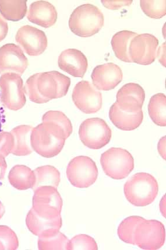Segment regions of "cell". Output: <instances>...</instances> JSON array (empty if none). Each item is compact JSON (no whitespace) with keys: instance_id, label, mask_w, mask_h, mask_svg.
Returning a JSON list of instances; mask_svg holds the SVG:
<instances>
[{"instance_id":"obj_13","label":"cell","mask_w":166,"mask_h":250,"mask_svg":"<svg viewBox=\"0 0 166 250\" xmlns=\"http://www.w3.org/2000/svg\"><path fill=\"white\" fill-rule=\"evenodd\" d=\"M16 41L23 51L31 56L42 54L48 45L45 33L31 25L20 28L17 33Z\"/></svg>"},{"instance_id":"obj_32","label":"cell","mask_w":166,"mask_h":250,"mask_svg":"<svg viewBox=\"0 0 166 250\" xmlns=\"http://www.w3.org/2000/svg\"><path fill=\"white\" fill-rule=\"evenodd\" d=\"M18 247L16 233L7 226H0V250H16Z\"/></svg>"},{"instance_id":"obj_6","label":"cell","mask_w":166,"mask_h":250,"mask_svg":"<svg viewBox=\"0 0 166 250\" xmlns=\"http://www.w3.org/2000/svg\"><path fill=\"white\" fill-rule=\"evenodd\" d=\"M79 136L85 146L97 150L106 146L111 142L112 132L103 119L89 118L80 125Z\"/></svg>"},{"instance_id":"obj_36","label":"cell","mask_w":166,"mask_h":250,"mask_svg":"<svg viewBox=\"0 0 166 250\" xmlns=\"http://www.w3.org/2000/svg\"><path fill=\"white\" fill-rule=\"evenodd\" d=\"M8 32V23L1 16H0V42L7 37Z\"/></svg>"},{"instance_id":"obj_40","label":"cell","mask_w":166,"mask_h":250,"mask_svg":"<svg viewBox=\"0 0 166 250\" xmlns=\"http://www.w3.org/2000/svg\"><path fill=\"white\" fill-rule=\"evenodd\" d=\"M5 212V207L1 202H0V219H1L2 218V216H4Z\"/></svg>"},{"instance_id":"obj_14","label":"cell","mask_w":166,"mask_h":250,"mask_svg":"<svg viewBox=\"0 0 166 250\" xmlns=\"http://www.w3.org/2000/svg\"><path fill=\"white\" fill-rule=\"evenodd\" d=\"M29 62L20 47L7 43L0 47V74L16 73L21 76Z\"/></svg>"},{"instance_id":"obj_26","label":"cell","mask_w":166,"mask_h":250,"mask_svg":"<svg viewBox=\"0 0 166 250\" xmlns=\"http://www.w3.org/2000/svg\"><path fill=\"white\" fill-rule=\"evenodd\" d=\"M166 97L164 94H156L150 98L148 112L153 123L158 126H166Z\"/></svg>"},{"instance_id":"obj_22","label":"cell","mask_w":166,"mask_h":250,"mask_svg":"<svg viewBox=\"0 0 166 250\" xmlns=\"http://www.w3.org/2000/svg\"><path fill=\"white\" fill-rule=\"evenodd\" d=\"M11 185L20 190L33 189L36 183L35 172L28 167L17 165L11 169L8 174Z\"/></svg>"},{"instance_id":"obj_23","label":"cell","mask_w":166,"mask_h":250,"mask_svg":"<svg viewBox=\"0 0 166 250\" xmlns=\"http://www.w3.org/2000/svg\"><path fill=\"white\" fill-rule=\"evenodd\" d=\"M137 33L130 31H121L112 37L111 41L114 55L119 60L126 62H132L129 55V46L133 38Z\"/></svg>"},{"instance_id":"obj_11","label":"cell","mask_w":166,"mask_h":250,"mask_svg":"<svg viewBox=\"0 0 166 250\" xmlns=\"http://www.w3.org/2000/svg\"><path fill=\"white\" fill-rule=\"evenodd\" d=\"M72 100L77 108L86 114H94L102 107V93L86 80L77 83L73 91Z\"/></svg>"},{"instance_id":"obj_38","label":"cell","mask_w":166,"mask_h":250,"mask_svg":"<svg viewBox=\"0 0 166 250\" xmlns=\"http://www.w3.org/2000/svg\"><path fill=\"white\" fill-rule=\"evenodd\" d=\"M7 168V164L5 158L0 156V180L4 179L6 170Z\"/></svg>"},{"instance_id":"obj_17","label":"cell","mask_w":166,"mask_h":250,"mask_svg":"<svg viewBox=\"0 0 166 250\" xmlns=\"http://www.w3.org/2000/svg\"><path fill=\"white\" fill-rule=\"evenodd\" d=\"M60 69L74 77L83 78L88 67L87 57L81 51L68 49L62 52L58 59Z\"/></svg>"},{"instance_id":"obj_8","label":"cell","mask_w":166,"mask_h":250,"mask_svg":"<svg viewBox=\"0 0 166 250\" xmlns=\"http://www.w3.org/2000/svg\"><path fill=\"white\" fill-rule=\"evenodd\" d=\"M166 230L164 224L157 220H145L136 226L133 243L143 250H155L164 246Z\"/></svg>"},{"instance_id":"obj_33","label":"cell","mask_w":166,"mask_h":250,"mask_svg":"<svg viewBox=\"0 0 166 250\" xmlns=\"http://www.w3.org/2000/svg\"><path fill=\"white\" fill-rule=\"evenodd\" d=\"M38 74L39 73L34 74L26 80L24 87L25 94H27L29 100L32 102L40 104L47 103L49 102L50 100L41 96L38 90L37 80Z\"/></svg>"},{"instance_id":"obj_4","label":"cell","mask_w":166,"mask_h":250,"mask_svg":"<svg viewBox=\"0 0 166 250\" xmlns=\"http://www.w3.org/2000/svg\"><path fill=\"white\" fill-rule=\"evenodd\" d=\"M100 163L105 173L114 180L128 177L134 168V159L129 151L121 148L112 147L104 152Z\"/></svg>"},{"instance_id":"obj_35","label":"cell","mask_w":166,"mask_h":250,"mask_svg":"<svg viewBox=\"0 0 166 250\" xmlns=\"http://www.w3.org/2000/svg\"><path fill=\"white\" fill-rule=\"evenodd\" d=\"M102 4L107 9L111 10H119L121 8L124 7H129L132 4V0H120V1H105L102 0L101 1Z\"/></svg>"},{"instance_id":"obj_34","label":"cell","mask_w":166,"mask_h":250,"mask_svg":"<svg viewBox=\"0 0 166 250\" xmlns=\"http://www.w3.org/2000/svg\"><path fill=\"white\" fill-rule=\"evenodd\" d=\"M14 147V138L11 132H0V156L7 157Z\"/></svg>"},{"instance_id":"obj_15","label":"cell","mask_w":166,"mask_h":250,"mask_svg":"<svg viewBox=\"0 0 166 250\" xmlns=\"http://www.w3.org/2000/svg\"><path fill=\"white\" fill-rule=\"evenodd\" d=\"M91 79L97 90L110 91L122 82L123 71L118 65L108 62L97 65L91 74Z\"/></svg>"},{"instance_id":"obj_31","label":"cell","mask_w":166,"mask_h":250,"mask_svg":"<svg viewBox=\"0 0 166 250\" xmlns=\"http://www.w3.org/2000/svg\"><path fill=\"white\" fill-rule=\"evenodd\" d=\"M97 250L96 241L87 234H78L68 241L67 250Z\"/></svg>"},{"instance_id":"obj_41","label":"cell","mask_w":166,"mask_h":250,"mask_svg":"<svg viewBox=\"0 0 166 250\" xmlns=\"http://www.w3.org/2000/svg\"><path fill=\"white\" fill-rule=\"evenodd\" d=\"M1 127H2L1 115V114H0V132H1Z\"/></svg>"},{"instance_id":"obj_5","label":"cell","mask_w":166,"mask_h":250,"mask_svg":"<svg viewBox=\"0 0 166 250\" xmlns=\"http://www.w3.org/2000/svg\"><path fill=\"white\" fill-rule=\"evenodd\" d=\"M63 201L57 188L43 186L34 190L32 209L41 218L55 219L61 216Z\"/></svg>"},{"instance_id":"obj_24","label":"cell","mask_w":166,"mask_h":250,"mask_svg":"<svg viewBox=\"0 0 166 250\" xmlns=\"http://www.w3.org/2000/svg\"><path fill=\"white\" fill-rule=\"evenodd\" d=\"M28 13L27 1H7L0 0V13L4 20L11 21H19Z\"/></svg>"},{"instance_id":"obj_18","label":"cell","mask_w":166,"mask_h":250,"mask_svg":"<svg viewBox=\"0 0 166 250\" xmlns=\"http://www.w3.org/2000/svg\"><path fill=\"white\" fill-rule=\"evenodd\" d=\"M27 14L29 21L45 28L52 27L57 21V10L51 3L46 1L32 3Z\"/></svg>"},{"instance_id":"obj_28","label":"cell","mask_w":166,"mask_h":250,"mask_svg":"<svg viewBox=\"0 0 166 250\" xmlns=\"http://www.w3.org/2000/svg\"><path fill=\"white\" fill-rule=\"evenodd\" d=\"M69 241L60 231L48 236L38 237V249L40 250H66Z\"/></svg>"},{"instance_id":"obj_20","label":"cell","mask_w":166,"mask_h":250,"mask_svg":"<svg viewBox=\"0 0 166 250\" xmlns=\"http://www.w3.org/2000/svg\"><path fill=\"white\" fill-rule=\"evenodd\" d=\"M109 118L114 126L122 130L130 131L137 129L144 120V113L141 111L128 112L121 110L117 104H113L109 110Z\"/></svg>"},{"instance_id":"obj_3","label":"cell","mask_w":166,"mask_h":250,"mask_svg":"<svg viewBox=\"0 0 166 250\" xmlns=\"http://www.w3.org/2000/svg\"><path fill=\"white\" fill-rule=\"evenodd\" d=\"M105 17L96 5L85 4L79 6L71 14L69 28L73 34L82 38H88L97 34L102 28Z\"/></svg>"},{"instance_id":"obj_7","label":"cell","mask_w":166,"mask_h":250,"mask_svg":"<svg viewBox=\"0 0 166 250\" xmlns=\"http://www.w3.org/2000/svg\"><path fill=\"white\" fill-rule=\"evenodd\" d=\"M98 168L90 157L80 156L70 161L67 168V176L74 187L86 188L93 185L98 177Z\"/></svg>"},{"instance_id":"obj_2","label":"cell","mask_w":166,"mask_h":250,"mask_svg":"<svg viewBox=\"0 0 166 250\" xmlns=\"http://www.w3.org/2000/svg\"><path fill=\"white\" fill-rule=\"evenodd\" d=\"M124 192L129 203L136 207H146L155 200L159 193V184L153 175L138 172L127 181Z\"/></svg>"},{"instance_id":"obj_16","label":"cell","mask_w":166,"mask_h":250,"mask_svg":"<svg viewBox=\"0 0 166 250\" xmlns=\"http://www.w3.org/2000/svg\"><path fill=\"white\" fill-rule=\"evenodd\" d=\"M145 100V92L141 86L130 83L117 92L116 103L124 111L135 113L141 111Z\"/></svg>"},{"instance_id":"obj_29","label":"cell","mask_w":166,"mask_h":250,"mask_svg":"<svg viewBox=\"0 0 166 250\" xmlns=\"http://www.w3.org/2000/svg\"><path fill=\"white\" fill-rule=\"evenodd\" d=\"M140 6L145 14L151 19H161L166 16V0H161V1L141 0Z\"/></svg>"},{"instance_id":"obj_10","label":"cell","mask_w":166,"mask_h":250,"mask_svg":"<svg viewBox=\"0 0 166 250\" xmlns=\"http://www.w3.org/2000/svg\"><path fill=\"white\" fill-rule=\"evenodd\" d=\"M37 85L41 96L50 101L58 99L67 94L71 79L57 71H47L38 74Z\"/></svg>"},{"instance_id":"obj_12","label":"cell","mask_w":166,"mask_h":250,"mask_svg":"<svg viewBox=\"0 0 166 250\" xmlns=\"http://www.w3.org/2000/svg\"><path fill=\"white\" fill-rule=\"evenodd\" d=\"M159 42L155 36L149 34L137 35L130 42L129 55L132 62L149 65L155 61Z\"/></svg>"},{"instance_id":"obj_1","label":"cell","mask_w":166,"mask_h":250,"mask_svg":"<svg viewBox=\"0 0 166 250\" xmlns=\"http://www.w3.org/2000/svg\"><path fill=\"white\" fill-rule=\"evenodd\" d=\"M67 137L63 128L52 122H42L31 133L33 150L44 158H52L61 153Z\"/></svg>"},{"instance_id":"obj_19","label":"cell","mask_w":166,"mask_h":250,"mask_svg":"<svg viewBox=\"0 0 166 250\" xmlns=\"http://www.w3.org/2000/svg\"><path fill=\"white\" fill-rule=\"evenodd\" d=\"M26 224L29 230L35 236H48L60 231L63 220L61 216L52 220L41 218L31 208L26 216Z\"/></svg>"},{"instance_id":"obj_27","label":"cell","mask_w":166,"mask_h":250,"mask_svg":"<svg viewBox=\"0 0 166 250\" xmlns=\"http://www.w3.org/2000/svg\"><path fill=\"white\" fill-rule=\"evenodd\" d=\"M146 219L139 216H131L123 220L118 226L117 233L123 242L134 245L133 233L136 226Z\"/></svg>"},{"instance_id":"obj_21","label":"cell","mask_w":166,"mask_h":250,"mask_svg":"<svg viewBox=\"0 0 166 250\" xmlns=\"http://www.w3.org/2000/svg\"><path fill=\"white\" fill-rule=\"evenodd\" d=\"M33 129L34 127L29 125H20L11 131L14 138V147L11 154L17 156H25L33 152L31 140Z\"/></svg>"},{"instance_id":"obj_30","label":"cell","mask_w":166,"mask_h":250,"mask_svg":"<svg viewBox=\"0 0 166 250\" xmlns=\"http://www.w3.org/2000/svg\"><path fill=\"white\" fill-rule=\"evenodd\" d=\"M42 122H52L60 126L66 132L67 138L73 133V125L69 118L63 112L58 111H49L44 114L42 117Z\"/></svg>"},{"instance_id":"obj_9","label":"cell","mask_w":166,"mask_h":250,"mask_svg":"<svg viewBox=\"0 0 166 250\" xmlns=\"http://www.w3.org/2000/svg\"><path fill=\"white\" fill-rule=\"evenodd\" d=\"M1 101L9 109L17 111L26 102L25 88L21 76L16 73H6L0 77Z\"/></svg>"},{"instance_id":"obj_39","label":"cell","mask_w":166,"mask_h":250,"mask_svg":"<svg viewBox=\"0 0 166 250\" xmlns=\"http://www.w3.org/2000/svg\"><path fill=\"white\" fill-rule=\"evenodd\" d=\"M158 151L163 159L166 160V136L160 140L158 144Z\"/></svg>"},{"instance_id":"obj_25","label":"cell","mask_w":166,"mask_h":250,"mask_svg":"<svg viewBox=\"0 0 166 250\" xmlns=\"http://www.w3.org/2000/svg\"><path fill=\"white\" fill-rule=\"evenodd\" d=\"M36 183L34 190L38 187L52 186L57 188L61 181L60 172L52 166H44L36 168L34 171Z\"/></svg>"},{"instance_id":"obj_37","label":"cell","mask_w":166,"mask_h":250,"mask_svg":"<svg viewBox=\"0 0 166 250\" xmlns=\"http://www.w3.org/2000/svg\"><path fill=\"white\" fill-rule=\"evenodd\" d=\"M156 58L158 59V61L166 67V43H163L159 47L158 50H157Z\"/></svg>"}]
</instances>
